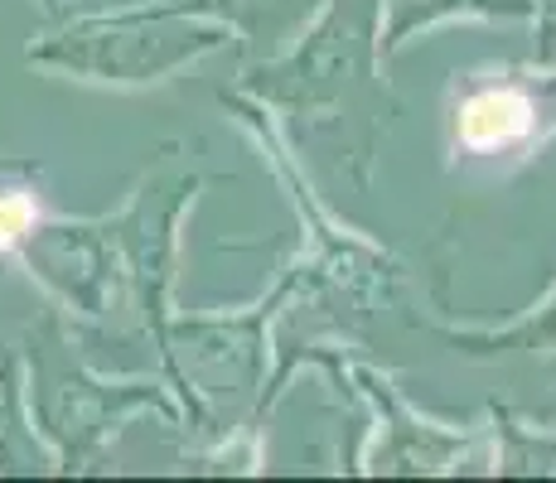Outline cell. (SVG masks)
<instances>
[{
    "instance_id": "6da1fadb",
    "label": "cell",
    "mask_w": 556,
    "mask_h": 483,
    "mask_svg": "<svg viewBox=\"0 0 556 483\" xmlns=\"http://www.w3.org/2000/svg\"><path fill=\"white\" fill-rule=\"evenodd\" d=\"M218 29L189 25L179 10H155V15H126L78 25L63 39L35 49V63H53L63 73H83L98 82H151L175 73L179 63H194L199 53L218 49Z\"/></svg>"
},
{
    "instance_id": "7a4b0ae2",
    "label": "cell",
    "mask_w": 556,
    "mask_h": 483,
    "mask_svg": "<svg viewBox=\"0 0 556 483\" xmlns=\"http://www.w3.org/2000/svg\"><path fill=\"white\" fill-rule=\"evenodd\" d=\"M372 20H378V0H358L344 5L305 39V49L286 63L262 68V82H252L262 97L291 106V112H319V106H339L349 92L368 78L372 59Z\"/></svg>"
},
{
    "instance_id": "3957f363",
    "label": "cell",
    "mask_w": 556,
    "mask_h": 483,
    "mask_svg": "<svg viewBox=\"0 0 556 483\" xmlns=\"http://www.w3.org/2000/svg\"><path fill=\"white\" fill-rule=\"evenodd\" d=\"M39 411L53 440H63L68 459H83L98 440L122 421L131 406L155 402V392H112V386L83 378L68 358L53 353V343H39Z\"/></svg>"
},
{
    "instance_id": "277c9868",
    "label": "cell",
    "mask_w": 556,
    "mask_h": 483,
    "mask_svg": "<svg viewBox=\"0 0 556 483\" xmlns=\"http://www.w3.org/2000/svg\"><path fill=\"white\" fill-rule=\"evenodd\" d=\"M189 10H218L232 25H242L252 39H281L309 10V0H189Z\"/></svg>"
},
{
    "instance_id": "5b68a950",
    "label": "cell",
    "mask_w": 556,
    "mask_h": 483,
    "mask_svg": "<svg viewBox=\"0 0 556 483\" xmlns=\"http://www.w3.org/2000/svg\"><path fill=\"white\" fill-rule=\"evenodd\" d=\"M25 440L20 431V392H15V368H10V358L0 353V459H5V469H20L15 459V445Z\"/></svg>"
}]
</instances>
